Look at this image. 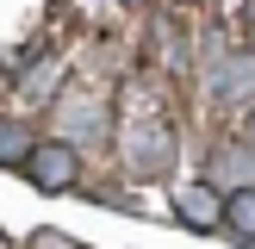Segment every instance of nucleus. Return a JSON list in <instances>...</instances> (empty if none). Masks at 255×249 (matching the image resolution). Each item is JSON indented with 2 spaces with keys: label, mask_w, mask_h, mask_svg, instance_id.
I'll list each match as a JSON object with an SVG mask.
<instances>
[{
  "label": "nucleus",
  "mask_w": 255,
  "mask_h": 249,
  "mask_svg": "<svg viewBox=\"0 0 255 249\" xmlns=\"http://www.w3.org/2000/svg\"><path fill=\"white\" fill-rule=\"evenodd\" d=\"M25 181H31L37 193H69V187L81 181V156H75V143H62V137L37 143L31 162H25Z\"/></svg>",
  "instance_id": "f257e3e1"
},
{
  "label": "nucleus",
  "mask_w": 255,
  "mask_h": 249,
  "mask_svg": "<svg viewBox=\"0 0 255 249\" xmlns=\"http://www.w3.org/2000/svg\"><path fill=\"white\" fill-rule=\"evenodd\" d=\"M168 162H174V131L168 124H131L125 131V168L131 174H168Z\"/></svg>",
  "instance_id": "f03ea898"
},
{
  "label": "nucleus",
  "mask_w": 255,
  "mask_h": 249,
  "mask_svg": "<svg viewBox=\"0 0 255 249\" xmlns=\"http://www.w3.org/2000/svg\"><path fill=\"white\" fill-rule=\"evenodd\" d=\"M212 100L218 106H255V56L249 50H231L212 69Z\"/></svg>",
  "instance_id": "7ed1b4c3"
},
{
  "label": "nucleus",
  "mask_w": 255,
  "mask_h": 249,
  "mask_svg": "<svg viewBox=\"0 0 255 249\" xmlns=\"http://www.w3.org/2000/svg\"><path fill=\"white\" fill-rule=\"evenodd\" d=\"M174 212H181L193 231H218V224H224V199H218L212 181H181V187H174Z\"/></svg>",
  "instance_id": "20e7f679"
},
{
  "label": "nucleus",
  "mask_w": 255,
  "mask_h": 249,
  "mask_svg": "<svg viewBox=\"0 0 255 249\" xmlns=\"http://www.w3.org/2000/svg\"><path fill=\"white\" fill-rule=\"evenodd\" d=\"M206 181H224L231 193H249V181H255V149L218 143V149H212V162H206Z\"/></svg>",
  "instance_id": "39448f33"
},
{
  "label": "nucleus",
  "mask_w": 255,
  "mask_h": 249,
  "mask_svg": "<svg viewBox=\"0 0 255 249\" xmlns=\"http://www.w3.org/2000/svg\"><path fill=\"white\" fill-rule=\"evenodd\" d=\"M31 149H37V131H31V124L0 119V168H25V162H31Z\"/></svg>",
  "instance_id": "423d86ee"
},
{
  "label": "nucleus",
  "mask_w": 255,
  "mask_h": 249,
  "mask_svg": "<svg viewBox=\"0 0 255 249\" xmlns=\"http://www.w3.org/2000/svg\"><path fill=\"white\" fill-rule=\"evenodd\" d=\"M62 131L69 137H100L106 131V106H100V100H69V106H62ZM69 137H62V143H69Z\"/></svg>",
  "instance_id": "0eeeda50"
},
{
  "label": "nucleus",
  "mask_w": 255,
  "mask_h": 249,
  "mask_svg": "<svg viewBox=\"0 0 255 249\" xmlns=\"http://www.w3.org/2000/svg\"><path fill=\"white\" fill-rule=\"evenodd\" d=\"M224 224H231V237L255 243V187L249 193H224Z\"/></svg>",
  "instance_id": "6e6552de"
},
{
  "label": "nucleus",
  "mask_w": 255,
  "mask_h": 249,
  "mask_svg": "<svg viewBox=\"0 0 255 249\" xmlns=\"http://www.w3.org/2000/svg\"><path fill=\"white\" fill-rule=\"evenodd\" d=\"M243 149H255V112H249V124H243Z\"/></svg>",
  "instance_id": "1a4fd4ad"
}]
</instances>
